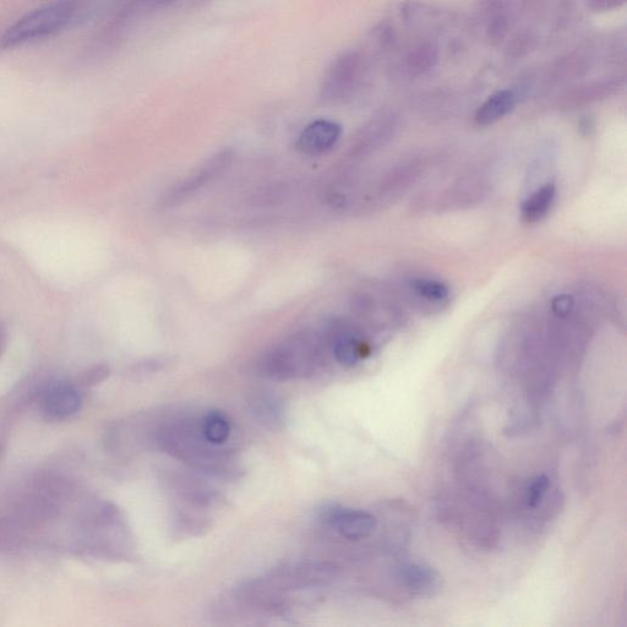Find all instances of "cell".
Returning a JSON list of instances; mask_svg holds the SVG:
<instances>
[{
    "instance_id": "obj_4",
    "label": "cell",
    "mask_w": 627,
    "mask_h": 627,
    "mask_svg": "<svg viewBox=\"0 0 627 627\" xmlns=\"http://www.w3.org/2000/svg\"><path fill=\"white\" fill-rule=\"evenodd\" d=\"M364 63L358 52H346L330 65L320 86L321 101L337 103L347 100L363 78Z\"/></svg>"
},
{
    "instance_id": "obj_1",
    "label": "cell",
    "mask_w": 627,
    "mask_h": 627,
    "mask_svg": "<svg viewBox=\"0 0 627 627\" xmlns=\"http://www.w3.org/2000/svg\"><path fill=\"white\" fill-rule=\"evenodd\" d=\"M326 340L321 332H297L269 348L259 358L258 373L271 380H292L314 372L323 359Z\"/></svg>"
},
{
    "instance_id": "obj_10",
    "label": "cell",
    "mask_w": 627,
    "mask_h": 627,
    "mask_svg": "<svg viewBox=\"0 0 627 627\" xmlns=\"http://www.w3.org/2000/svg\"><path fill=\"white\" fill-rule=\"evenodd\" d=\"M516 106V96L509 90L495 92L485 100L481 107L477 109L474 121L481 127H488L501 121L514 111Z\"/></svg>"
},
{
    "instance_id": "obj_17",
    "label": "cell",
    "mask_w": 627,
    "mask_h": 627,
    "mask_svg": "<svg viewBox=\"0 0 627 627\" xmlns=\"http://www.w3.org/2000/svg\"><path fill=\"white\" fill-rule=\"evenodd\" d=\"M412 288L418 297L427 302L443 303L450 296L449 288L443 282L432 278H418L412 282Z\"/></svg>"
},
{
    "instance_id": "obj_20",
    "label": "cell",
    "mask_w": 627,
    "mask_h": 627,
    "mask_svg": "<svg viewBox=\"0 0 627 627\" xmlns=\"http://www.w3.org/2000/svg\"><path fill=\"white\" fill-rule=\"evenodd\" d=\"M625 2L626 0H587L588 7L599 13L619 9L623 7Z\"/></svg>"
},
{
    "instance_id": "obj_2",
    "label": "cell",
    "mask_w": 627,
    "mask_h": 627,
    "mask_svg": "<svg viewBox=\"0 0 627 627\" xmlns=\"http://www.w3.org/2000/svg\"><path fill=\"white\" fill-rule=\"evenodd\" d=\"M75 12L70 2H56L32 10L0 37V47L15 48L57 34L72 20Z\"/></svg>"
},
{
    "instance_id": "obj_13",
    "label": "cell",
    "mask_w": 627,
    "mask_h": 627,
    "mask_svg": "<svg viewBox=\"0 0 627 627\" xmlns=\"http://www.w3.org/2000/svg\"><path fill=\"white\" fill-rule=\"evenodd\" d=\"M249 403L261 423L278 427L283 422L281 401L275 395L269 394V391H259Z\"/></svg>"
},
{
    "instance_id": "obj_3",
    "label": "cell",
    "mask_w": 627,
    "mask_h": 627,
    "mask_svg": "<svg viewBox=\"0 0 627 627\" xmlns=\"http://www.w3.org/2000/svg\"><path fill=\"white\" fill-rule=\"evenodd\" d=\"M234 161V151L231 149L217 152L207 160L203 166H200L193 174L183 179L182 182L174 185L173 188L167 190L160 201L163 209H173V207L181 206L188 200L194 198L196 194L203 190L207 185L216 181L223 176L232 166Z\"/></svg>"
},
{
    "instance_id": "obj_14",
    "label": "cell",
    "mask_w": 627,
    "mask_h": 627,
    "mask_svg": "<svg viewBox=\"0 0 627 627\" xmlns=\"http://www.w3.org/2000/svg\"><path fill=\"white\" fill-rule=\"evenodd\" d=\"M201 433L211 445L225 444L231 436V423L222 412L211 411L205 414L200 424Z\"/></svg>"
},
{
    "instance_id": "obj_18",
    "label": "cell",
    "mask_w": 627,
    "mask_h": 627,
    "mask_svg": "<svg viewBox=\"0 0 627 627\" xmlns=\"http://www.w3.org/2000/svg\"><path fill=\"white\" fill-rule=\"evenodd\" d=\"M550 488V478L547 474H541V476L534 477L530 483H528L525 494H523V504H525L527 510L537 509L539 504L542 503L545 495H547Z\"/></svg>"
},
{
    "instance_id": "obj_11",
    "label": "cell",
    "mask_w": 627,
    "mask_h": 627,
    "mask_svg": "<svg viewBox=\"0 0 627 627\" xmlns=\"http://www.w3.org/2000/svg\"><path fill=\"white\" fill-rule=\"evenodd\" d=\"M439 48L433 42H421L411 48L405 59L406 72L421 76L430 72L439 62Z\"/></svg>"
},
{
    "instance_id": "obj_7",
    "label": "cell",
    "mask_w": 627,
    "mask_h": 627,
    "mask_svg": "<svg viewBox=\"0 0 627 627\" xmlns=\"http://www.w3.org/2000/svg\"><path fill=\"white\" fill-rule=\"evenodd\" d=\"M342 135L341 125L320 119L303 129L297 141L298 150L304 155L318 156L332 149Z\"/></svg>"
},
{
    "instance_id": "obj_15",
    "label": "cell",
    "mask_w": 627,
    "mask_h": 627,
    "mask_svg": "<svg viewBox=\"0 0 627 627\" xmlns=\"http://www.w3.org/2000/svg\"><path fill=\"white\" fill-rule=\"evenodd\" d=\"M509 18L503 0H490L487 5V34L490 41L499 42L506 35Z\"/></svg>"
},
{
    "instance_id": "obj_8",
    "label": "cell",
    "mask_w": 627,
    "mask_h": 627,
    "mask_svg": "<svg viewBox=\"0 0 627 627\" xmlns=\"http://www.w3.org/2000/svg\"><path fill=\"white\" fill-rule=\"evenodd\" d=\"M396 118L392 114H381L375 117L358 133L352 145L353 157H365L379 149L394 135Z\"/></svg>"
},
{
    "instance_id": "obj_9",
    "label": "cell",
    "mask_w": 627,
    "mask_h": 627,
    "mask_svg": "<svg viewBox=\"0 0 627 627\" xmlns=\"http://www.w3.org/2000/svg\"><path fill=\"white\" fill-rule=\"evenodd\" d=\"M395 577L408 591L419 594V596L432 594L439 583V577L434 570L419 564L397 566Z\"/></svg>"
},
{
    "instance_id": "obj_21",
    "label": "cell",
    "mask_w": 627,
    "mask_h": 627,
    "mask_svg": "<svg viewBox=\"0 0 627 627\" xmlns=\"http://www.w3.org/2000/svg\"><path fill=\"white\" fill-rule=\"evenodd\" d=\"M109 374V369L106 365H97V367L92 368L86 374V380L91 384L100 383V381L105 380Z\"/></svg>"
},
{
    "instance_id": "obj_19",
    "label": "cell",
    "mask_w": 627,
    "mask_h": 627,
    "mask_svg": "<svg viewBox=\"0 0 627 627\" xmlns=\"http://www.w3.org/2000/svg\"><path fill=\"white\" fill-rule=\"evenodd\" d=\"M574 309V299L567 294L556 296L552 302V310L558 318H566Z\"/></svg>"
},
{
    "instance_id": "obj_12",
    "label": "cell",
    "mask_w": 627,
    "mask_h": 627,
    "mask_svg": "<svg viewBox=\"0 0 627 627\" xmlns=\"http://www.w3.org/2000/svg\"><path fill=\"white\" fill-rule=\"evenodd\" d=\"M556 196V188L553 183L543 185L527 198L522 205V218L527 223L542 221L552 210Z\"/></svg>"
},
{
    "instance_id": "obj_16",
    "label": "cell",
    "mask_w": 627,
    "mask_h": 627,
    "mask_svg": "<svg viewBox=\"0 0 627 627\" xmlns=\"http://www.w3.org/2000/svg\"><path fill=\"white\" fill-rule=\"evenodd\" d=\"M623 84L624 81L620 79L601 81V83L581 87L580 90L572 92L570 96H567L566 100L575 103L598 100L599 97L613 95Z\"/></svg>"
},
{
    "instance_id": "obj_6",
    "label": "cell",
    "mask_w": 627,
    "mask_h": 627,
    "mask_svg": "<svg viewBox=\"0 0 627 627\" xmlns=\"http://www.w3.org/2000/svg\"><path fill=\"white\" fill-rule=\"evenodd\" d=\"M324 517L327 523L334 527L342 537L351 539V541L372 536L376 526H378L375 517L363 510L335 507V509L326 511Z\"/></svg>"
},
{
    "instance_id": "obj_5",
    "label": "cell",
    "mask_w": 627,
    "mask_h": 627,
    "mask_svg": "<svg viewBox=\"0 0 627 627\" xmlns=\"http://www.w3.org/2000/svg\"><path fill=\"white\" fill-rule=\"evenodd\" d=\"M80 407V392L67 381H53L42 391V412L53 421H62V419L74 416L79 412Z\"/></svg>"
}]
</instances>
